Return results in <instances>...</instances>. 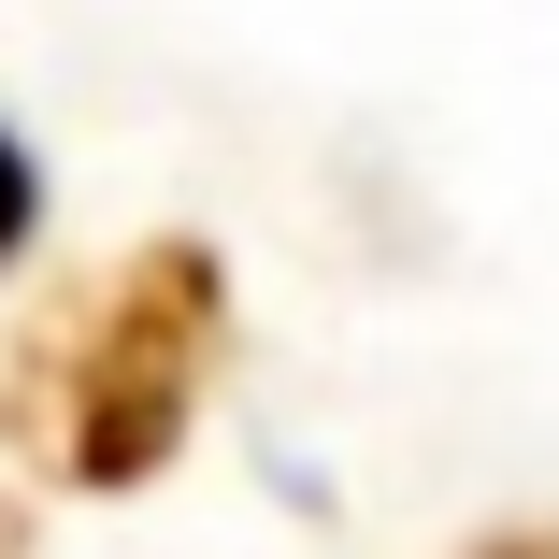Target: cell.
<instances>
[{
	"label": "cell",
	"instance_id": "cell-1",
	"mask_svg": "<svg viewBox=\"0 0 559 559\" xmlns=\"http://www.w3.org/2000/svg\"><path fill=\"white\" fill-rule=\"evenodd\" d=\"M15 215H29V158L0 144V245H15Z\"/></svg>",
	"mask_w": 559,
	"mask_h": 559
},
{
	"label": "cell",
	"instance_id": "cell-2",
	"mask_svg": "<svg viewBox=\"0 0 559 559\" xmlns=\"http://www.w3.org/2000/svg\"><path fill=\"white\" fill-rule=\"evenodd\" d=\"M488 559H559V531H502V545H488Z\"/></svg>",
	"mask_w": 559,
	"mask_h": 559
}]
</instances>
